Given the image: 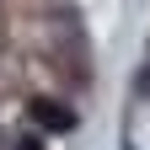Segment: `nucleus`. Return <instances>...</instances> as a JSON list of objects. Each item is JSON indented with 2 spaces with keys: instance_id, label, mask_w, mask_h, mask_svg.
<instances>
[{
  "instance_id": "nucleus-1",
  "label": "nucleus",
  "mask_w": 150,
  "mask_h": 150,
  "mask_svg": "<svg viewBox=\"0 0 150 150\" xmlns=\"http://www.w3.org/2000/svg\"><path fill=\"white\" fill-rule=\"evenodd\" d=\"M27 112H32V123L48 129V134H70V129H75V112H70L64 102H54V97H32Z\"/></svg>"
},
{
  "instance_id": "nucleus-2",
  "label": "nucleus",
  "mask_w": 150,
  "mask_h": 150,
  "mask_svg": "<svg viewBox=\"0 0 150 150\" xmlns=\"http://www.w3.org/2000/svg\"><path fill=\"white\" fill-rule=\"evenodd\" d=\"M16 150H43V139H22V145H16Z\"/></svg>"
}]
</instances>
